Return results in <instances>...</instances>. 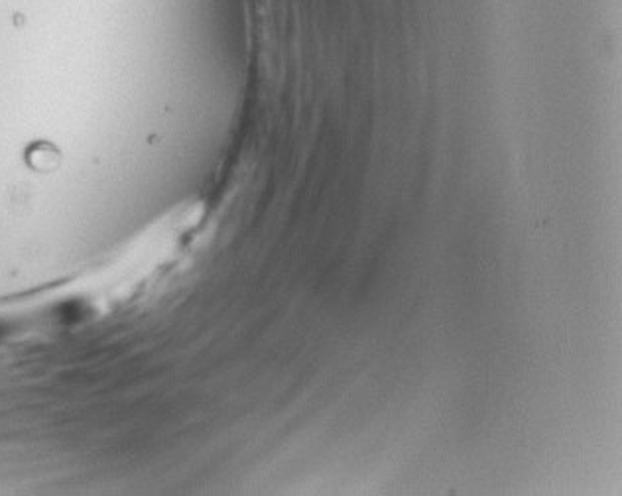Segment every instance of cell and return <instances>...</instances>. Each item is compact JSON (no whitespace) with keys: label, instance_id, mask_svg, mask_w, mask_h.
I'll return each mask as SVG.
<instances>
[{"label":"cell","instance_id":"cell-1","mask_svg":"<svg viewBox=\"0 0 622 496\" xmlns=\"http://www.w3.org/2000/svg\"><path fill=\"white\" fill-rule=\"evenodd\" d=\"M26 164L38 174H52L62 164V154L52 142H34L26 150Z\"/></svg>","mask_w":622,"mask_h":496}]
</instances>
